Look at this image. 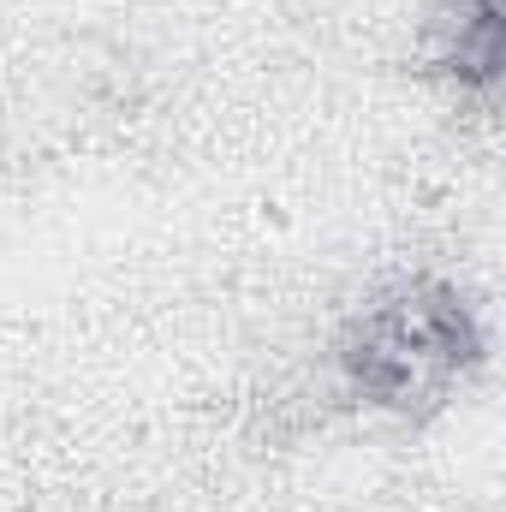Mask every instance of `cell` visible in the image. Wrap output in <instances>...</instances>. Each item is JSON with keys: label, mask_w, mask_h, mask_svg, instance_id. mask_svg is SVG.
I'll list each match as a JSON object with an SVG mask.
<instances>
[{"label": "cell", "mask_w": 506, "mask_h": 512, "mask_svg": "<svg viewBox=\"0 0 506 512\" xmlns=\"http://www.w3.org/2000/svg\"><path fill=\"white\" fill-rule=\"evenodd\" d=\"M334 358L364 405L393 417H429L483 364V334L453 286L411 280L346 322Z\"/></svg>", "instance_id": "obj_1"}, {"label": "cell", "mask_w": 506, "mask_h": 512, "mask_svg": "<svg viewBox=\"0 0 506 512\" xmlns=\"http://www.w3.org/2000/svg\"><path fill=\"white\" fill-rule=\"evenodd\" d=\"M423 48H429L435 72H447L471 90H489L501 78V48H506L501 0H429Z\"/></svg>", "instance_id": "obj_2"}]
</instances>
